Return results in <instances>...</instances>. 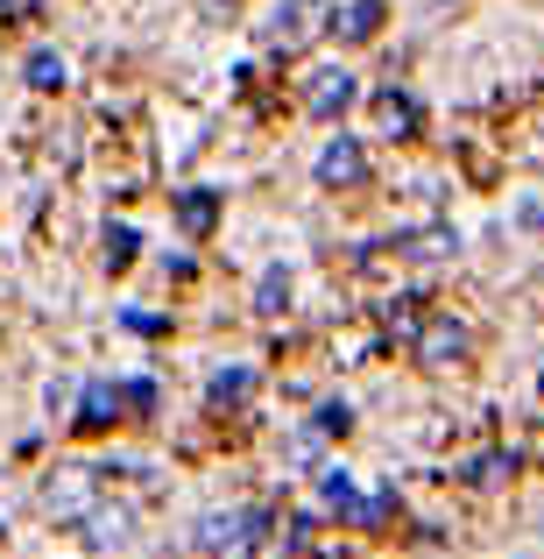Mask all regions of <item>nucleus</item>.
I'll use <instances>...</instances> for the list:
<instances>
[{
  "label": "nucleus",
  "mask_w": 544,
  "mask_h": 559,
  "mask_svg": "<svg viewBox=\"0 0 544 559\" xmlns=\"http://www.w3.org/2000/svg\"><path fill=\"white\" fill-rule=\"evenodd\" d=\"M50 503L64 510V518H78V510L93 503V467H71L64 481H50Z\"/></svg>",
  "instance_id": "obj_9"
},
{
  "label": "nucleus",
  "mask_w": 544,
  "mask_h": 559,
  "mask_svg": "<svg viewBox=\"0 0 544 559\" xmlns=\"http://www.w3.org/2000/svg\"><path fill=\"white\" fill-rule=\"evenodd\" d=\"M410 347H418L424 369H452V361H467V326H452V319H424Z\"/></svg>",
  "instance_id": "obj_2"
},
{
  "label": "nucleus",
  "mask_w": 544,
  "mask_h": 559,
  "mask_svg": "<svg viewBox=\"0 0 544 559\" xmlns=\"http://www.w3.org/2000/svg\"><path fill=\"white\" fill-rule=\"evenodd\" d=\"M354 71H318L312 79V93H304V107H312V121H340L347 107H354Z\"/></svg>",
  "instance_id": "obj_4"
},
{
  "label": "nucleus",
  "mask_w": 544,
  "mask_h": 559,
  "mask_svg": "<svg viewBox=\"0 0 544 559\" xmlns=\"http://www.w3.org/2000/svg\"><path fill=\"white\" fill-rule=\"evenodd\" d=\"M283 298H290V276L269 270V276H262V290H255V305H262V312H283Z\"/></svg>",
  "instance_id": "obj_14"
},
{
  "label": "nucleus",
  "mask_w": 544,
  "mask_h": 559,
  "mask_svg": "<svg viewBox=\"0 0 544 559\" xmlns=\"http://www.w3.org/2000/svg\"><path fill=\"white\" fill-rule=\"evenodd\" d=\"M367 178V156H361V142H333V150L326 156H318V185H333V191H340V185H361Z\"/></svg>",
  "instance_id": "obj_5"
},
{
  "label": "nucleus",
  "mask_w": 544,
  "mask_h": 559,
  "mask_svg": "<svg viewBox=\"0 0 544 559\" xmlns=\"http://www.w3.org/2000/svg\"><path fill=\"white\" fill-rule=\"evenodd\" d=\"M318 14H326V0H283V8H276V28H269V43L276 50H304V43L318 36Z\"/></svg>",
  "instance_id": "obj_3"
},
{
  "label": "nucleus",
  "mask_w": 544,
  "mask_h": 559,
  "mask_svg": "<svg viewBox=\"0 0 544 559\" xmlns=\"http://www.w3.org/2000/svg\"><path fill=\"white\" fill-rule=\"evenodd\" d=\"M247 390H255V369H219L205 396H213V404H247Z\"/></svg>",
  "instance_id": "obj_11"
},
{
  "label": "nucleus",
  "mask_w": 544,
  "mask_h": 559,
  "mask_svg": "<svg viewBox=\"0 0 544 559\" xmlns=\"http://www.w3.org/2000/svg\"><path fill=\"white\" fill-rule=\"evenodd\" d=\"M333 28H340L347 43H367V36H375V28H382V0H354V8H347V14H340V22H333Z\"/></svg>",
  "instance_id": "obj_10"
},
{
  "label": "nucleus",
  "mask_w": 544,
  "mask_h": 559,
  "mask_svg": "<svg viewBox=\"0 0 544 559\" xmlns=\"http://www.w3.org/2000/svg\"><path fill=\"white\" fill-rule=\"evenodd\" d=\"M135 262V227H107V270H128Z\"/></svg>",
  "instance_id": "obj_13"
},
{
  "label": "nucleus",
  "mask_w": 544,
  "mask_h": 559,
  "mask_svg": "<svg viewBox=\"0 0 544 559\" xmlns=\"http://www.w3.org/2000/svg\"><path fill=\"white\" fill-rule=\"evenodd\" d=\"M64 79H71V71H64V57H57V50H36V57H28V85H36V93H57Z\"/></svg>",
  "instance_id": "obj_12"
},
{
  "label": "nucleus",
  "mask_w": 544,
  "mask_h": 559,
  "mask_svg": "<svg viewBox=\"0 0 544 559\" xmlns=\"http://www.w3.org/2000/svg\"><path fill=\"white\" fill-rule=\"evenodd\" d=\"M78 425H85V432H107V425H121V390H113V382H85Z\"/></svg>",
  "instance_id": "obj_6"
},
{
  "label": "nucleus",
  "mask_w": 544,
  "mask_h": 559,
  "mask_svg": "<svg viewBox=\"0 0 544 559\" xmlns=\"http://www.w3.org/2000/svg\"><path fill=\"white\" fill-rule=\"evenodd\" d=\"M213 219H219V191H184V199H178V227L184 234H213Z\"/></svg>",
  "instance_id": "obj_8"
},
{
  "label": "nucleus",
  "mask_w": 544,
  "mask_h": 559,
  "mask_svg": "<svg viewBox=\"0 0 544 559\" xmlns=\"http://www.w3.org/2000/svg\"><path fill=\"white\" fill-rule=\"evenodd\" d=\"M262 524H269L262 510H233V518H205L191 546H198V552H219V546H227V552H247V546H262V538H255Z\"/></svg>",
  "instance_id": "obj_1"
},
{
  "label": "nucleus",
  "mask_w": 544,
  "mask_h": 559,
  "mask_svg": "<svg viewBox=\"0 0 544 559\" xmlns=\"http://www.w3.org/2000/svg\"><path fill=\"white\" fill-rule=\"evenodd\" d=\"M375 114H382V128H389L396 142H403V135H418V99H410V93H396V85H389V93H375Z\"/></svg>",
  "instance_id": "obj_7"
}]
</instances>
